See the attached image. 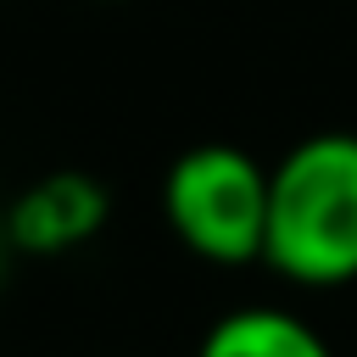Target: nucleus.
Listing matches in <instances>:
<instances>
[{
  "instance_id": "nucleus-1",
  "label": "nucleus",
  "mask_w": 357,
  "mask_h": 357,
  "mask_svg": "<svg viewBox=\"0 0 357 357\" xmlns=\"http://www.w3.org/2000/svg\"><path fill=\"white\" fill-rule=\"evenodd\" d=\"M262 262L301 284L335 290L357 279V134L324 128L268 167Z\"/></svg>"
},
{
  "instance_id": "nucleus-2",
  "label": "nucleus",
  "mask_w": 357,
  "mask_h": 357,
  "mask_svg": "<svg viewBox=\"0 0 357 357\" xmlns=\"http://www.w3.org/2000/svg\"><path fill=\"white\" fill-rule=\"evenodd\" d=\"M162 218L173 240L218 268L262 262L268 234V167L223 139L190 145L162 178Z\"/></svg>"
},
{
  "instance_id": "nucleus-3",
  "label": "nucleus",
  "mask_w": 357,
  "mask_h": 357,
  "mask_svg": "<svg viewBox=\"0 0 357 357\" xmlns=\"http://www.w3.org/2000/svg\"><path fill=\"white\" fill-rule=\"evenodd\" d=\"M106 212H112L106 184L78 167H61V173L33 178L6 206V240L22 257H67V251H84L106 229Z\"/></svg>"
},
{
  "instance_id": "nucleus-4",
  "label": "nucleus",
  "mask_w": 357,
  "mask_h": 357,
  "mask_svg": "<svg viewBox=\"0 0 357 357\" xmlns=\"http://www.w3.org/2000/svg\"><path fill=\"white\" fill-rule=\"evenodd\" d=\"M195 357H335V351L290 307H234L201 335Z\"/></svg>"
},
{
  "instance_id": "nucleus-5",
  "label": "nucleus",
  "mask_w": 357,
  "mask_h": 357,
  "mask_svg": "<svg viewBox=\"0 0 357 357\" xmlns=\"http://www.w3.org/2000/svg\"><path fill=\"white\" fill-rule=\"evenodd\" d=\"M6 245H11V240H6V218H0V262H6Z\"/></svg>"
}]
</instances>
